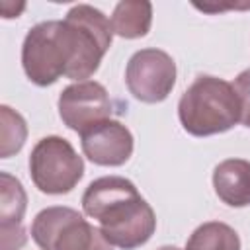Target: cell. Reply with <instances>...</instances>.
<instances>
[{"label": "cell", "mask_w": 250, "mask_h": 250, "mask_svg": "<svg viewBox=\"0 0 250 250\" xmlns=\"http://www.w3.org/2000/svg\"><path fill=\"white\" fill-rule=\"evenodd\" d=\"M82 209L100 223V230L111 246L135 250L150 240L156 215L135 184L121 176L94 180L84 195Z\"/></svg>", "instance_id": "cell-1"}, {"label": "cell", "mask_w": 250, "mask_h": 250, "mask_svg": "<svg viewBox=\"0 0 250 250\" xmlns=\"http://www.w3.org/2000/svg\"><path fill=\"white\" fill-rule=\"evenodd\" d=\"M64 23L72 33L76 51L70 78L82 82L100 68V62L111 45V21L104 16V12H100L94 6L76 4L68 10Z\"/></svg>", "instance_id": "cell-6"}, {"label": "cell", "mask_w": 250, "mask_h": 250, "mask_svg": "<svg viewBox=\"0 0 250 250\" xmlns=\"http://www.w3.org/2000/svg\"><path fill=\"white\" fill-rule=\"evenodd\" d=\"M238 104H240V123L244 127H250V68L242 70L232 84Z\"/></svg>", "instance_id": "cell-15"}, {"label": "cell", "mask_w": 250, "mask_h": 250, "mask_svg": "<svg viewBox=\"0 0 250 250\" xmlns=\"http://www.w3.org/2000/svg\"><path fill=\"white\" fill-rule=\"evenodd\" d=\"M213 188L217 197L229 207L250 205V162L244 158H227L213 170Z\"/></svg>", "instance_id": "cell-10"}, {"label": "cell", "mask_w": 250, "mask_h": 250, "mask_svg": "<svg viewBox=\"0 0 250 250\" xmlns=\"http://www.w3.org/2000/svg\"><path fill=\"white\" fill-rule=\"evenodd\" d=\"M158 250H180L178 246H160Z\"/></svg>", "instance_id": "cell-17"}, {"label": "cell", "mask_w": 250, "mask_h": 250, "mask_svg": "<svg viewBox=\"0 0 250 250\" xmlns=\"http://www.w3.org/2000/svg\"><path fill=\"white\" fill-rule=\"evenodd\" d=\"M0 227H12L21 225L25 207H27V195L21 186V182L8 172L0 174Z\"/></svg>", "instance_id": "cell-13"}, {"label": "cell", "mask_w": 250, "mask_h": 250, "mask_svg": "<svg viewBox=\"0 0 250 250\" xmlns=\"http://www.w3.org/2000/svg\"><path fill=\"white\" fill-rule=\"evenodd\" d=\"M31 238L41 250H113L98 227L76 209L62 205L47 207L35 215Z\"/></svg>", "instance_id": "cell-4"}, {"label": "cell", "mask_w": 250, "mask_h": 250, "mask_svg": "<svg viewBox=\"0 0 250 250\" xmlns=\"http://www.w3.org/2000/svg\"><path fill=\"white\" fill-rule=\"evenodd\" d=\"M182 127L193 137H209L232 129L240 121V104L230 82L197 76L178 104Z\"/></svg>", "instance_id": "cell-2"}, {"label": "cell", "mask_w": 250, "mask_h": 250, "mask_svg": "<svg viewBox=\"0 0 250 250\" xmlns=\"http://www.w3.org/2000/svg\"><path fill=\"white\" fill-rule=\"evenodd\" d=\"M21 64L37 86H51L61 76H70L74 43L64 20L41 21L27 31L21 45Z\"/></svg>", "instance_id": "cell-3"}, {"label": "cell", "mask_w": 250, "mask_h": 250, "mask_svg": "<svg viewBox=\"0 0 250 250\" xmlns=\"http://www.w3.org/2000/svg\"><path fill=\"white\" fill-rule=\"evenodd\" d=\"M84 156L98 166H121L133 154L131 131L115 119L100 121L80 133Z\"/></svg>", "instance_id": "cell-9"}, {"label": "cell", "mask_w": 250, "mask_h": 250, "mask_svg": "<svg viewBox=\"0 0 250 250\" xmlns=\"http://www.w3.org/2000/svg\"><path fill=\"white\" fill-rule=\"evenodd\" d=\"M186 250H240V238L227 223L209 221L189 234Z\"/></svg>", "instance_id": "cell-12"}, {"label": "cell", "mask_w": 250, "mask_h": 250, "mask_svg": "<svg viewBox=\"0 0 250 250\" xmlns=\"http://www.w3.org/2000/svg\"><path fill=\"white\" fill-rule=\"evenodd\" d=\"M125 82L139 102L158 104L168 98L176 84V62L166 51L141 49L127 62Z\"/></svg>", "instance_id": "cell-7"}, {"label": "cell", "mask_w": 250, "mask_h": 250, "mask_svg": "<svg viewBox=\"0 0 250 250\" xmlns=\"http://www.w3.org/2000/svg\"><path fill=\"white\" fill-rule=\"evenodd\" d=\"M111 29L125 39L145 37L152 23V4L146 0H123L111 16Z\"/></svg>", "instance_id": "cell-11"}, {"label": "cell", "mask_w": 250, "mask_h": 250, "mask_svg": "<svg viewBox=\"0 0 250 250\" xmlns=\"http://www.w3.org/2000/svg\"><path fill=\"white\" fill-rule=\"evenodd\" d=\"M59 115L68 129L84 133L88 127L109 119V94L96 80L74 82L66 86L59 96Z\"/></svg>", "instance_id": "cell-8"}, {"label": "cell", "mask_w": 250, "mask_h": 250, "mask_svg": "<svg viewBox=\"0 0 250 250\" xmlns=\"http://www.w3.org/2000/svg\"><path fill=\"white\" fill-rule=\"evenodd\" d=\"M2 230V250H18L20 246L25 244V230L21 225H12V227H0Z\"/></svg>", "instance_id": "cell-16"}, {"label": "cell", "mask_w": 250, "mask_h": 250, "mask_svg": "<svg viewBox=\"0 0 250 250\" xmlns=\"http://www.w3.org/2000/svg\"><path fill=\"white\" fill-rule=\"evenodd\" d=\"M29 174L39 191L62 195L72 191L82 180L84 160L66 139L49 135L33 146L29 154Z\"/></svg>", "instance_id": "cell-5"}, {"label": "cell", "mask_w": 250, "mask_h": 250, "mask_svg": "<svg viewBox=\"0 0 250 250\" xmlns=\"http://www.w3.org/2000/svg\"><path fill=\"white\" fill-rule=\"evenodd\" d=\"M0 121H2L0 156L8 158L21 150L27 137V125H25V119L18 111H14L10 105H0Z\"/></svg>", "instance_id": "cell-14"}]
</instances>
